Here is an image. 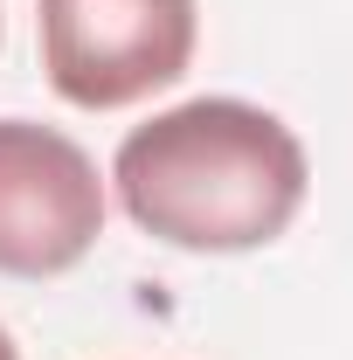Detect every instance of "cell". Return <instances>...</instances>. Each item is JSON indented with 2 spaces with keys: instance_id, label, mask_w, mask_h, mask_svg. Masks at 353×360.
Wrapping results in <instances>:
<instances>
[{
  "instance_id": "cell-2",
  "label": "cell",
  "mask_w": 353,
  "mask_h": 360,
  "mask_svg": "<svg viewBox=\"0 0 353 360\" xmlns=\"http://www.w3.org/2000/svg\"><path fill=\"white\" fill-rule=\"evenodd\" d=\"M42 70L77 111H125L187 77L201 42L194 0H42Z\"/></svg>"
},
{
  "instance_id": "cell-4",
  "label": "cell",
  "mask_w": 353,
  "mask_h": 360,
  "mask_svg": "<svg viewBox=\"0 0 353 360\" xmlns=\"http://www.w3.org/2000/svg\"><path fill=\"white\" fill-rule=\"evenodd\" d=\"M0 360H21V347H14V333L0 326Z\"/></svg>"
},
{
  "instance_id": "cell-1",
  "label": "cell",
  "mask_w": 353,
  "mask_h": 360,
  "mask_svg": "<svg viewBox=\"0 0 353 360\" xmlns=\"http://www.w3.org/2000/svg\"><path fill=\"white\" fill-rule=\"evenodd\" d=\"M111 180L146 236L236 257L277 243L298 222L312 167L277 111L243 97H187L125 132Z\"/></svg>"
},
{
  "instance_id": "cell-3",
  "label": "cell",
  "mask_w": 353,
  "mask_h": 360,
  "mask_svg": "<svg viewBox=\"0 0 353 360\" xmlns=\"http://www.w3.org/2000/svg\"><path fill=\"white\" fill-rule=\"evenodd\" d=\"M104 236V180L56 125L0 118V277H63Z\"/></svg>"
}]
</instances>
